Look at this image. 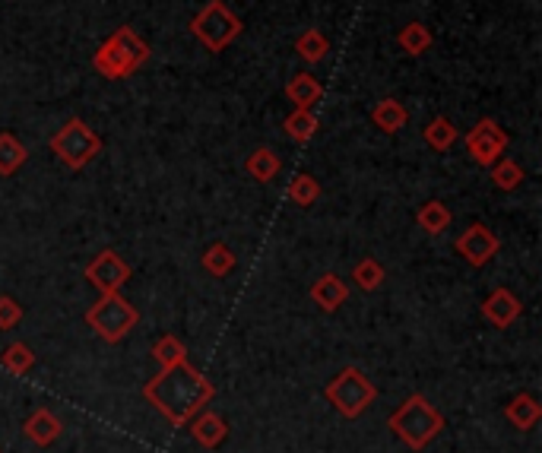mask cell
Masks as SVG:
<instances>
[{
  "label": "cell",
  "instance_id": "obj_14",
  "mask_svg": "<svg viewBox=\"0 0 542 453\" xmlns=\"http://www.w3.org/2000/svg\"><path fill=\"white\" fill-rule=\"evenodd\" d=\"M23 431H26V438H29L35 447H51V444L64 434V422H61L51 409L39 406V409H35L29 419H26Z\"/></svg>",
  "mask_w": 542,
  "mask_h": 453
},
{
  "label": "cell",
  "instance_id": "obj_18",
  "mask_svg": "<svg viewBox=\"0 0 542 453\" xmlns=\"http://www.w3.org/2000/svg\"><path fill=\"white\" fill-rule=\"evenodd\" d=\"M245 172H248L257 184H270L279 172H283V159H279L273 149L257 146L254 153L245 159Z\"/></svg>",
  "mask_w": 542,
  "mask_h": 453
},
{
  "label": "cell",
  "instance_id": "obj_12",
  "mask_svg": "<svg viewBox=\"0 0 542 453\" xmlns=\"http://www.w3.org/2000/svg\"><path fill=\"white\" fill-rule=\"evenodd\" d=\"M191 438L203 447V450H216L226 444L229 438V425L222 419L219 412H210V409H200L194 419H191Z\"/></svg>",
  "mask_w": 542,
  "mask_h": 453
},
{
  "label": "cell",
  "instance_id": "obj_17",
  "mask_svg": "<svg viewBox=\"0 0 542 453\" xmlns=\"http://www.w3.org/2000/svg\"><path fill=\"white\" fill-rule=\"evenodd\" d=\"M409 121V111L400 99H381L375 108H371V124H375L381 134H400Z\"/></svg>",
  "mask_w": 542,
  "mask_h": 453
},
{
  "label": "cell",
  "instance_id": "obj_13",
  "mask_svg": "<svg viewBox=\"0 0 542 453\" xmlns=\"http://www.w3.org/2000/svg\"><path fill=\"white\" fill-rule=\"evenodd\" d=\"M311 301L321 311L333 314V311H340L346 301H349V286H346V279H340L336 273H324V276H317L314 279V286H311Z\"/></svg>",
  "mask_w": 542,
  "mask_h": 453
},
{
  "label": "cell",
  "instance_id": "obj_5",
  "mask_svg": "<svg viewBox=\"0 0 542 453\" xmlns=\"http://www.w3.org/2000/svg\"><path fill=\"white\" fill-rule=\"evenodd\" d=\"M324 396L343 419H359V415H365V409L378 400V387L362 368L349 365L336 374L333 381H327Z\"/></svg>",
  "mask_w": 542,
  "mask_h": 453
},
{
  "label": "cell",
  "instance_id": "obj_27",
  "mask_svg": "<svg viewBox=\"0 0 542 453\" xmlns=\"http://www.w3.org/2000/svg\"><path fill=\"white\" fill-rule=\"evenodd\" d=\"M384 267H381V260H375V257H365V260H359L352 267V282L359 286L362 292H375V289H381V282H384Z\"/></svg>",
  "mask_w": 542,
  "mask_h": 453
},
{
  "label": "cell",
  "instance_id": "obj_1",
  "mask_svg": "<svg viewBox=\"0 0 542 453\" xmlns=\"http://www.w3.org/2000/svg\"><path fill=\"white\" fill-rule=\"evenodd\" d=\"M143 396L165 415L168 425L184 428L200 409H207L213 403L216 387L184 358V362L172 368H162L153 381H146Z\"/></svg>",
  "mask_w": 542,
  "mask_h": 453
},
{
  "label": "cell",
  "instance_id": "obj_23",
  "mask_svg": "<svg viewBox=\"0 0 542 453\" xmlns=\"http://www.w3.org/2000/svg\"><path fill=\"white\" fill-rule=\"evenodd\" d=\"M327 51H330V39H327V35L317 29V26L305 29V32L295 39V54H298V58H302L305 64H321V61L327 58Z\"/></svg>",
  "mask_w": 542,
  "mask_h": 453
},
{
  "label": "cell",
  "instance_id": "obj_24",
  "mask_svg": "<svg viewBox=\"0 0 542 453\" xmlns=\"http://www.w3.org/2000/svg\"><path fill=\"white\" fill-rule=\"evenodd\" d=\"M460 140V130H457V124L451 121V118H432L425 124V143L435 149V153H447L454 143Z\"/></svg>",
  "mask_w": 542,
  "mask_h": 453
},
{
  "label": "cell",
  "instance_id": "obj_20",
  "mask_svg": "<svg viewBox=\"0 0 542 453\" xmlns=\"http://www.w3.org/2000/svg\"><path fill=\"white\" fill-rule=\"evenodd\" d=\"M397 45L409 54V58H422V54L435 45V35H432V29H428L425 23L413 20V23H406L397 32Z\"/></svg>",
  "mask_w": 542,
  "mask_h": 453
},
{
  "label": "cell",
  "instance_id": "obj_2",
  "mask_svg": "<svg viewBox=\"0 0 542 453\" xmlns=\"http://www.w3.org/2000/svg\"><path fill=\"white\" fill-rule=\"evenodd\" d=\"M149 58H153L149 42L140 39L130 26H118L99 45V51L92 54V67H96V73L105 80H127V77H134Z\"/></svg>",
  "mask_w": 542,
  "mask_h": 453
},
{
  "label": "cell",
  "instance_id": "obj_26",
  "mask_svg": "<svg viewBox=\"0 0 542 453\" xmlns=\"http://www.w3.org/2000/svg\"><path fill=\"white\" fill-rule=\"evenodd\" d=\"M321 194H324V187H321V181H317L314 175H295L292 178V184H289V200L295 203V206H314L317 200H321Z\"/></svg>",
  "mask_w": 542,
  "mask_h": 453
},
{
  "label": "cell",
  "instance_id": "obj_11",
  "mask_svg": "<svg viewBox=\"0 0 542 453\" xmlns=\"http://www.w3.org/2000/svg\"><path fill=\"white\" fill-rule=\"evenodd\" d=\"M482 317L485 320H489V324L495 327V330H508L511 324H514V320L523 314V305H520V298L511 292V289H495L489 298H485L482 301Z\"/></svg>",
  "mask_w": 542,
  "mask_h": 453
},
{
  "label": "cell",
  "instance_id": "obj_10",
  "mask_svg": "<svg viewBox=\"0 0 542 453\" xmlns=\"http://www.w3.org/2000/svg\"><path fill=\"white\" fill-rule=\"evenodd\" d=\"M83 276L99 289V295H105V292H121L124 282L130 279V263H127L118 251L108 248V251L96 254V260H92L89 267L83 270Z\"/></svg>",
  "mask_w": 542,
  "mask_h": 453
},
{
  "label": "cell",
  "instance_id": "obj_19",
  "mask_svg": "<svg viewBox=\"0 0 542 453\" xmlns=\"http://www.w3.org/2000/svg\"><path fill=\"white\" fill-rule=\"evenodd\" d=\"M26 159H29L26 143L16 134H10V130H4V134H0V178L16 175L26 165Z\"/></svg>",
  "mask_w": 542,
  "mask_h": 453
},
{
  "label": "cell",
  "instance_id": "obj_3",
  "mask_svg": "<svg viewBox=\"0 0 542 453\" xmlns=\"http://www.w3.org/2000/svg\"><path fill=\"white\" fill-rule=\"evenodd\" d=\"M387 428L394 431L409 450H425L444 431V415L428 403L422 393H413L406 396L403 406L387 419Z\"/></svg>",
  "mask_w": 542,
  "mask_h": 453
},
{
  "label": "cell",
  "instance_id": "obj_16",
  "mask_svg": "<svg viewBox=\"0 0 542 453\" xmlns=\"http://www.w3.org/2000/svg\"><path fill=\"white\" fill-rule=\"evenodd\" d=\"M504 419H508L517 431H530L542 419V406L533 393H517L514 400L504 406Z\"/></svg>",
  "mask_w": 542,
  "mask_h": 453
},
{
  "label": "cell",
  "instance_id": "obj_6",
  "mask_svg": "<svg viewBox=\"0 0 542 453\" xmlns=\"http://www.w3.org/2000/svg\"><path fill=\"white\" fill-rule=\"evenodd\" d=\"M86 324L96 330L102 343L115 346L121 339H127V333L140 324V311H137V305H130L121 292H105V295H99L96 305L86 311Z\"/></svg>",
  "mask_w": 542,
  "mask_h": 453
},
{
  "label": "cell",
  "instance_id": "obj_7",
  "mask_svg": "<svg viewBox=\"0 0 542 453\" xmlns=\"http://www.w3.org/2000/svg\"><path fill=\"white\" fill-rule=\"evenodd\" d=\"M48 146H51L54 159H58L61 165L73 168V172H80V168H86L92 159L102 153V137L83 118H67L58 134L48 140Z\"/></svg>",
  "mask_w": 542,
  "mask_h": 453
},
{
  "label": "cell",
  "instance_id": "obj_4",
  "mask_svg": "<svg viewBox=\"0 0 542 453\" xmlns=\"http://www.w3.org/2000/svg\"><path fill=\"white\" fill-rule=\"evenodd\" d=\"M191 32L203 48L219 54L245 32V23H241V16L226 4V0H207V4L194 13Z\"/></svg>",
  "mask_w": 542,
  "mask_h": 453
},
{
  "label": "cell",
  "instance_id": "obj_9",
  "mask_svg": "<svg viewBox=\"0 0 542 453\" xmlns=\"http://www.w3.org/2000/svg\"><path fill=\"white\" fill-rule=\"evenodd\" d=\"M454 251H457L466 263H470V267H485V263H492V260L498 257L501 241H498V235L489 229V225L473 222L470 229L457 235Z\"/></svg>",
  "mask_w": 542,
  "mask_h": 453
},
{
  "label": "cell",
  "instance_id": "obj_15",
  "mask_svg": "<svg viewBox=\"0 0 542 453\" xmlns=\"http://www.w3.org/2000/svg\"><path fill=\"white\" fill-rule=\"evenodd\" d=\"M286 99H289L295 108L314 111V105L324 99V86H321V80L314 77V73L302 70V73H295V77L286 83Z\"/></svg>",
  "mask_w": 542,
  "mask_h": 453
},
{
  "label": "cell",
  "instance_id": "obj_29",
  "mask_svg": "<svg viewBox=\"0 0 542 453\" xmlns=\"http://www.w3.org/2000/svg\"><path fill=\"white\" fill-rule=\"evenodd\" d=\"M0 365H4L10 374L23 377V374H29L32 365H35V352H32L26 343H10V346L4 349V355H0Z\"/></svg>",
  "mask_w": 542,
  "mask_h": 453
},
{
  "label": "cell",
  "instance_id": "obj_28",
  "mask_svg": "<svg viewBox=\"0 0 542 453\" xmlns=\"http://www.w3.org/2000/svg\"><path fill=\"white\" fill-rule=\"evenodd\" d=\"M153 358L159 362V368H172V365H178V362L188 358V349H184V343L175 333H165L162 339H156V343H153Z\"/></svg>",
  "mask_w": 542,
  "mask_h": 453
},
{
  "label": "cell",
  "instance_id": "obj_30",
  "mask_svg": "<svg viewBox=\"0 0 542 453\" xmlns=\"http://www.w3.org/2000/svg\"><path fill=\"white\" fill-rule=\"evenodd\" d=\"M492 168V181H495V187H501V191H517V187L523 184V168L514 162V159H508V156H501L498 162H492L489 165Z\"/></svg>",
  "mask_w": 542,
  "mask_h": 453
},
{
  "label": "cell",
  "instance_id": "obj_21",
  "mask_svg": "<svg viewBox=\"0 0 542 453\" xmlns=\"http://www.w3.org/2000/svg\"><path fill=\"white\" fill-rule=\"evenodd\" d=\"M235 263H238V257H235V251L229 248L226 241H213L210 248L203 251V257H200V267L207 270L213 279L229 276L235 270Z\"/></svg>",
  "mask_w": 542,
  "mask_h": 453
},
{
  "label": "cell",
  "instance_id": "obj_22",
  "mask_svg": "<svg viewBox=\"0 0 542 453\" xmlns=\"http://www.w3.org/2000/svg\"><path fill=\"white\" fill-rule=\"evenodd\" d=\"M416 222H419V229H422L425 235H441L444 229H451L454 213L447 210L441 200H425V203L419 206V213H416Z\"/></svg>",
  "mask_w": 542,
  "mask_h": 453
},
{
  "label": "cell",
  "instance_id": "obj_31",
  "mask_svg": "<svg viewBox=\"0 0 542 453\" xmlns=\"http://www.w3.org/2000/svg\"><path fill=\"white\" fill-rule=\"evenodd\" d=\"M26 317L23 305L13 295H0V330H13L20 327V320Z\"/></svg>",
  "mask_w": 542,
  "mask_h": 453
},
{
  "label": "cell",
  "instance_id": "obj_8",
  "mask_svg": "<svg viewBox=\"0 0 542 453\" xmlns=\"http://www.w3.org/2000/svg\"><path fill=\"white\" fill-rule=\"evenodd\" d=\"M511 137H508V130H504L498 121L492 118H482L476 121V127L466 134V149H470V156L489 168L492 162H498L504 156V149H508Z\"/></svg>",
  "mask_w": 542,
  "mask_h": 453
},
{
  "label": "cell",
  "instance_id": "obj_25",
  "mask_svg": "<svg viewBox=\"0 0 542 453\" xmlns=\"http://www.w3.org/2000/svg\"><path fill=\"white\" fill-rule=\"evenodd\" d=\"M283 130L292 143H308L317 134V115L308 108H295L292 115L283 121Z\"/></svg>",
  "mask_w": 542,
  "mask_h": 453
}]
</instances>
